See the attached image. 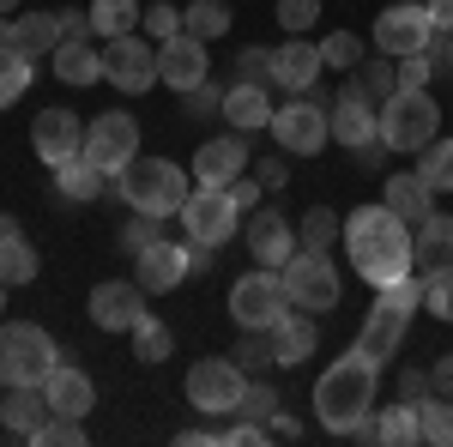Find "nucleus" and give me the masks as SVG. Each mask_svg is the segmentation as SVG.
I'll return each instance as SVG.
<instances>
[{
    "label": "nucleus",
    "mask_w": 453,
    "mask_h": 447,
    "mask_svg": "<svg viewBox=\"0 0 453 447\" xmlns=\"http://www.w3.org/2000/svg\"><path fill=\"white\" fill-rule=\"evenodd\" d=\"M326 121H333V145H345V151H363L369 139H381V104H369L350 79L339 91V104L326 109Z\"/></svg>",
    "instance_id": "obj_17"
},
{
    "label": "nucleus",
    "mask_w": 453,
    "mask_h": 447,
    "mask_svg": "<svg viewBox=\"0 0 453 447\" xmlns=\"http://www.w3.org/2000/svg\"><path fill=\"white\" fill-rule=\"evenodd\" d=\"M42 399H49L55 417H91V405H97V381L85 375V369H73V363H55L49 381H42Z\"/></svg>",
    "instance_id": "obj_23"
},
{
    "label": "nucleus",
    "mask_w": 453,
    "mask_h": 447,
    "mask_svg": "<svg viewBox=\"0 0 453 447\" xmlns=\"http://www.w3.org/2000/svg\"><path fill=\"white\" fill-rule=\"evenodd\" d=\"M387 206H393L405 224H411V230H418L423 218L435 212V188H429L418 170H399V175H387Z\"/></svg>",
    "instance_id": "obj_28"
},
{
    "label": "nucleus",
    "mask_w": 453,
    "mask_h": 447,
    "mask_svg": "<svg viewBox=\"0 0 453 447\" xmlns=\"http://www.w3.org/2000/svg\"><path fill=\"white\" fill-rule=\"evenodd\" d=\"M345 260L357 266V278L363 284H393V278H405V273H418V242H411V224L399 218V212L387 206H357L345 218Z\"/></svg>",
    "instance_id": "obj_1"
},
{
    "label": "nucleus",
    "mask_w": 453,
    "mask_h": 447,
    "mask_svg": "<svg viewBox=\"0 0 453 447\" xmlns=\"http://www.w3.org/2000/svg\"><path fill=\"white\" fill-rule=\"evenodd\" d=\"M314 19H320V0H279V25L290 36H309Z\"/></svg>",
    "instance_id": "obj_51"
},
{
    "label": "nucleus",
    "mask_w": 453,
    "mask_h": 447,
    "mask_svg": "<svg viewBox=\"0 0 453 447\" xmlns=\"http://www.w3.org/2000/svg\"><path fill=\"white\" fill-rule=\"evenodd\" d=\"M85 12H91V36H104V42H109V36H127L145 19L140 0H91Z\"/></svg>",
    "instance_id": "obj_33"
},
{
    "label": "nucleus",
    "mask_w": 453,
    "mask_h": 447,
    "mask_svg": "<svg viewBox=\"0 0 453 447\" xmlns=\"http://www.w3.org/2000/svg\"><path fill=\"white\" fill-rule=\"evenodd\" d=\"M236 25V12H230V0H194V6H181V31L200 36V42H218V36Z\"/></svg>",
    "instance_id": "obj_32"
},
{
    "label": "nucleus",
    "mask_w": 453,
    "mask_h": 447,
    "mask_svg": "<svg viewBox=\"0 0 453 447\" xmlns=\"http://www.w3.org/2000/svg\"><path fill=\"white\" fill-rule=\"evenodd\" d=\"M25 91H31V55L0 49V109H12Z\"/></svg>",
    "instance_id": "obj_41"
},
{
    "label": "nucleus",
    "mask_w": 453,
    "mask_h": 447,
    "mask_svg": "<svg viewBox=\"0 0 453 447\" xmlns=\"http://www.w3.org/2000/svg\"><path fill=\"white\" fill-rule=\"evenodd\" d=\"M115 194L127 212H151V218H181L188 194H194V175L170 164V158H134L127 170L115 175Z\"/></svg>",
    "instance_id": "obj_3"
},
{
    "label": "nucleus",
    "mask_w": 453,
    "mask_h": 447,
    "mask_svg": "<svg viewBox=\"0 0 453 447\" xmlns=\"http://www.w3.org/2000/svg\"><path fill=\"white\" fill-rule=\"evenodd\" d=\"M36 273H42V260H36V248L25 236L0 242V284H31Z\"/></svg>",
    "instance_id": "obj_38"
},
{
    "label": "nucleus",
    "mask_w": 453,
    "mask_h": 447,
    "mask_svg": "<svg viewBox=\"0 0 453 447\" xmlns=\"http://www.w3.org/2000/svg\"><path fill=\"white\" fill-rule=\"evenodd\" d=\"M418 423H423V442L453 447V399L448 393H423L418 399Z\"/></svg>",
    "instance_id": "obj_37"
},
{
    "label": "nucleus",
    "mask_w": 453,
    "mask_h": 447,
    "mask_svg": "<svg viewBox=\"0 0 453 447\" xmlns=\"http://www.w3.org/2000/svg\"><path fill=\"white\" fill-rule=\"evenodd\" d=\"M423 393H435V381H429V369H405V375H399V399H411V405H418Z\"/></svg>",
    "instance_id": "obj_55"
},
{
    "label": "nucleus",
    "mask_w": 453,
    "mask_h": 447,
    "mask_svg": "<svg viewBox=\"0 0 453 447\" xmlns=\"http://www.w3.org/2000/svg\"><path fill=\"white\" fill-rule=\"evenodd\" d=\"M170 351H175L170 327H164L157 314H140V327H134V357H140V363H164Z\"/></svg>",
    "instance_id": "obj_42"
},
{
    "label": "nucleus",
    "mask_w": 453,
    "mask_h": 447,
    "mask_svg": "<svg viewBox=\"0 0 453 447\" xmlns=\"http://www.w3.org/2000/svg\"><path fill=\"white\" fill-rule=\"evenodd\" d=\"M230 200L242 206V218H248V212H260V181H248V175H236V181H230Z\"/></svg>",
    "instance_id": "obj_56"
},
{
    "label": "nucleus",
    "mask_w": 453,
    "mask_h": 447,
    "mask_svg": "<svg viewBox=\"0 0 453 447\" xmlns=\"http://www.w3.org/2000/svg\"><path fill=\"white\" fill-rule=\"evenodd\" d=\"M145 36L151 42H170V36H181V6H170V0H157V6H145Z\"/></svg>",
    "instance_id": "obj_48"
},
{
    "label": "nucleus",
    "mask_w": 453,
    "mask_h": 447,
    "mask_svg": "<svg viewBox=\"0 0 453 447\" xmlns=\"http://www.w3.org/2000/svg\"><path fill=\"white\" fill-rule=\"evenodd\" d=\"M418 175L435 188V194H453V139L435 134L429 145H423V151H418Z\"/></svg>",
    "instance_id": "obj_36"
},
{
    "label": "nucleus",
    "mask_w": 453,
    "mask_h": 447,
    "mask_svg": "<svg viewBox=\"0 0 453 447\" xmlns=\"http://www.w3.org/2000/svg\"><path fill=\"white\" fill-rule=\"evenodd\" d=\"M429 381H435V393H448V399H453V351H448V357H435Z\"/></svg>",
    "instance_id": "obj_58"
},
{
    "label": "nucleus",
    "mask_w": 453,
    "mask_h": 447,
    "mask_svg": "<svg viewBox=\"0 0 453 447\" xmlns=\"http://www.w3.org/2000/svg\"><path fill=\"white\" fill-rule=\"evenodd\" d=\"M429 79H435L429 49H418V55H399V91H429Z\"/></svg>",
    "instance_id": "obj_52"
},
{
    "label": "nucleus",
    "mask_w": 453,
    "mask_h": 447,
    "mask_svg": "<svg viewBox=\"0 0 453 447\" xmlns=\"http://www.w3.org/2000/svg\"><path fill=\"white\" fill-rule=\"evenodd\" d=\"M6 236H19V224H12V218L0 212V242H6Z\"/></svg>",
    "instance_id": "obj_61"
},
{
    "label": "nucleus",
    "mask_w": 453,
    "mask_h": 447,
    "mask_svg": "<svg viewBox=\"0 0 453 447\" xmlns=\"http://www.w3.org/2000/svg\"><path fill=\"white\" fill-rule=\"evenodd\" d=\"M115 181V175H104L91 158H73V164H61L55 170V188H61V200H79V206H91V200H104V188Z\"/></svg>",
    "instance_id": "obj_31"
},
{
    "label": "nucleus",
    "mask_w": 453,
    "mask_h": 447,
    "mask_svg": "<svg viewBox=\"0 0 453 447\" xmlns=\"http://www.w3.org/2000/svg\"><path fill=\"white\" fill-rule=\"evenodd\" d=\"M236 85H273V49H242L236 55Z\"/></svg>",
    "instance_id": "obj_50"
},
{
    "label": "nucleus",
    "mask_w": 453,
    "mask_h": 447,
    "mask_svg": "<svg viewBox=\"0 0 453 447\" xmlns=\"http://www.w3.org/2000/svg\"><path fill=\"white\" fill-rule=\"evenodd\" d=\"M61 363V344L36 320H0V387H42Z\"/></svg>",
    "instance_id": "obj_4"
},
{
    "label": "nucleus",
    "mask_w": 453,
    "mask_h": 447,
    "mask_svg": "<svg viewBox=\"0 0 453 447\" xmlns=\"http://www.w3.org/2000/svg\"><path fill=\"white\" fill-rule=\"evenodd\" d=\"M36 447H85V417H42L36 423V435H31Z\"/></svg>",
    "instance_id": "obj_43"
},
{
    "label": "nucleus",
    "mask_w": 453,
    "mask_h": 447,
    "mask_svg": "<svg viewBox=\"0 0 453 447\" xmlns=\"http://www.w3.org/2000/svg\"><path fill=\"white\" fill-rule=\"evenodd\" d=\"M411 442H423V423H418V405L399 399V405L381 412V447H411Z\"/></svg>",
    "instance_id": "obj_39"
},
{
    "label": "nucleus",
    "mask_w": 453,
    "mask_h": 447,
    "mask_svg": "<svg viewBox=\"0 0 453 447\" xmlns=\"http://www.w3.org/2000/svg\"><path fill=\"white\" fill-rule=\"evenodd\" d=\"M242 387H248V375L236 369V357H206V363L188 369V405L200 417H236Z\"/></svg>",
    "instance_id": "obj_8"
},
{
    "label": "nucleus",
    "mask_w": 453,
    "mask_h": 447,
    "mask_svg": "<svg viewBox=\"0 0 453 447\" xmlns=\"http://www.w3.org/2000/svg\"><path fill=\"white\" fill-rule=\"evenodd\" d=\"M345 236V218L326 206H309L296 218V248H320V254H333V242Z\"/></svg>",
    "instance_id": "obj_34"
},
{
    "label": "nucleus",
    "mask_w": 453,
    "mask_h": 447,
    "mask_svg": "<svg viewBox=\"0 0 453 447\" xmlns=\"http://www.w3.org/2000/svg\"><path fill=\"white\" fill-rule=\"evenodd\" d=\"M345 79L363 91V97H369V104H387V97L399 91V61H393V55H381V61H363V67L345 73Z\"/></svg>",
    "instance_id": "obj_35"
},
{
    "label": "nucleus",
    "mask_w": 453,
    "mask_h": 447,
    "mask_svg": "<svg viewBox=\"0 0 453 447\" xmlns=\"http://www.w3.org/2000/svg\"><path fill=\"white\" fill-rule=\"evenodd\" d=\"M273 139H279V151H290V158H314V151L333 139L326 104L303 91V97H290L284 109H273Z\"/></svg>",
    "instance_id": "obj_11"
},
{
    "label": "nucleus",
    "mask_w": 453,
    "mask_h": 447,
    "mask_svg": "<svg viewBox=\"0 0 453 447\" xmlns=\"http://www.w3.org/2000/svg\"><path fill=\"white\" fill-rule=\"evenodd\" d=\"M224 121H230L236 134L273 127V97H266V85H224Z\"/></svg>",
    "instance_id": "obj_26"
},
{
    "label": "nucleus",
    "mask_w": 453,
    "mask_h": 447,
    "mask_svg": "<svg viewBox=\"0 0 453 447\" xmlns=\"http://www.w3.org/2000/svg\"><path fill=\"white\" fill-rule=\"evenodd\" d=\"M248 254H254V260H260V266H284V260H290V254H296V224H290V218H284V212H248Z\"/></svg>",
    "instance_id": "obj_21"
},
{
    "label": "nucleus",
    "mask_w": 453,
    "mask_h": 447,
    "mask_svg": "<svg viewBox=\"0 0 453 447\" xmlns=\"http://www.w3.org/2000/svg\"><path fill=\"white\" fill-rule=\"evenodd\" d=\"M31 145H36V158H42L49 170H61L73 158H85V121H79L73 109H42L31 121Z\"/></svg>",
    "instance_id": "obj_15"
},
{
    "label": "nucleus",
    "mask_w": 453,
    "mask_h": 447,
    "mask_svg": "<svg viewBox=\"0 0 453 447\" xmlns=\"http://www.w3.org/2000/svg\"><path fill=\"white\" fill-rule=\"evenodd\" d=\"M284 309H290V297H284L279 266H254V273H242L230 284V320L248 327V333H266Z\"/></svg>",
    "instance_id": "obj_7"
},
{
    "label": "nucleus",
    "mask_w": 453,
    "mask_h": 447,
    "mask_svg": "<svg viewBox=\"0 0 453 447\" xmlns=\"http://www.w3.org/2000/svg\"><path fill=\"white\" fill-rule=\"evenodd\" d=\"M266 344H273V363L290 369V363H309L314 344H320V327H314L309 309H284L273 327H266Z\"/></svg>",
    "instance_id": "obj_22"
},
{
    "label": "nucleus",
    "mask_w": 453,
    "mask_h": 447,
    "mask_svg": "<svg viewBox=\"0 0 453 447\" xmlns=\"http://www.w3.org/2000/svg\"><path fill=\"white\" fill-rule=\"evenodd\" d=\"M303 429H296V417H284V412H273L266 417V442H296Z\"/></svg>",
    "instance_id": "obj_57"
},
{
    "label": "nucleus",
    "mask_w": 453,
    "mask_h": 447,
    "mask_svg": "<svg viewBox=\"0 0 453 447\" xmlns=\"http://www.w3.org/2000/svg\"><path fill=\"white\" fill-rule=\"evenodd\" d=\"M273 412H279V387H273V381H260V375H248V387H242V405H236V417H248V423H266Z\"/></svg>",
    "instance_id": "obj_44"
},
{
    "label": "nucleus",
    "mask_w": 453,
    "mask_h": 447,
    "mask_svg": "<svg viewBox=\"0 0 453 447\" xmlns=\"http://www.w3.org/2000/svg\"><path fill=\"white\" fill-rule=\"evenodd\" d=\"M429 36H435V25H429V6L423 0H393L381 19H375V49L393 55V61L429 49Z\"/></svg>",
    "instance_id": "obj_13"
},
{
    "label": "nucleus",
    "mask_w": 453,
    "mask_h": 447,
    "mask_svg": "<svg viewBox=\"0 0 453 447\" xmlns=\"http://www.w3.org/2000/svg\"><path fill=\"white\" fill-rule=\"evenodd\" d=\"M55 25H61V42H85L91 36V12H55Z\"/></svg>",
    "instance_id": "obj_53"
},
{
    "label": "nucleus",
    "mask_w": 453,
    "mask_h": 447,
    "mask_svg": "<svg viewBox=\"0 0 453 447\" xmlns=\"http://www.w3.org/2000/svg\"><path fill=\"white\" fill-rule=\"evenodd\" d=\"M6 290H12V284H0V309H6Z\"/></svg>",
    "instance_id": "obj_63"
},
{
    "label": "nucleus",
    "mask_w": 453,
    "mask_h": 447,
    "mask_svg": "<svg viewBox=\"0 0 453 447\" xmlns=\"http://www.w3.org/2000/svg\"><path fill=\"white\" fill-rule=\"evenodd\" d=\"M6 12H19V0H0V19H6Z\"/></svg>",
    "instance_id": "obj_62"
},
{
    "label": "nucleus",
    "mask_w": 453,
    "mask_h": 447,
    "mask_svg": "<svg viewBox=\"0 0 453 447\" xmlns=\"http://www.w3.org/2000/svg\"><path fill=\"white\" fill-rule=\"evenodd\" d=\"M423 6H429V25L435 31H453V0H423Z\"/></svg>",
    "instance_id": "obj_59"
},
{
    "label": "nucleus",
    "mask_w": 453,
    "mask_h": 447,
    "mask_svg": "<svg viewBox=\"0 0 453 447\" xmlns=\"http://www.w3.org/2000/svg\"><path fill=\"white\" fill-rule=\"evenodd\" d=\"M181 115H194V121H206V115H224V85H218V79H206V85L181 91Z\"/></svg>",
    "instance_id": "obj_47"
},
{
    "label": "nucleus",
    "mask_w": 453,
    "mask_h": 447,
    "mask_svg": "<svg viewBox=\"0 0 453 447\" xmlns=\"http://www.w3.org/2000/svg\"><path fill=\"white\" fill-rule=\"evenodd\" d=\"M85 309H91V327H97V333H134L140 314H151L145 309V284L140 278H109V284H97Z\"/></svg>",
    "instance_id": "obj_14"
},
{
    "label": "nucleus",
    "mask_w": 453,
    "mask_h": 447,
    "mask_svg": "<svg viewBox=\"0 0 453 447\" xmlns=\"http://www.w3.org/2000/svg\"><path fill=\"white\" fill-rule=\"evenodd\" d=\"M411 242H418V266L423 273L453 266V212H429L418 230H411Z\"/></svg>",
    "instance_id": "obj_29"
},
{
    "label": "nucleus",
    "mask_w": 453,
    "mask_h": 447,
    "mask_svg": "<svg viewBox=\"0 0 453 447\" xmlns=\"http://www.w3.org/2000/svg\"><path fill=\"white\" fill-rule=\"evenodd\" d=\"M134 278L145 284V297H157V290H175V284H188V248H175L170 236L151 242L145 254H134Z\"/></svg>",
    "instance_id": "obj_25"
},
{
    "label": "nucleus",
    "mask_w": 453,
    "mask_h": 447,
    "mask_svg": "<svg viewBox=\"0 0 453 447\" xmlns=\"http://www.w3.org/2000/svg\"><path fill=\"white\" fill-rule=\"evenodd\" d=\"M435 134H441V104L429 91H393L381 104V139L393 158H405V151L418 158Z\"/></svg>",
    "instance_id": "obj_5"
},
{
    "label": "nucleus",
    "mask_w": 453,
    "mask_h": 447,
    "mask_svg": "<svg viewBox=\"0 0 453 447\" xmlns=\"http://www.w3.org/2000/svg\"><path fill=\"white\" fill-rule=\"evenodd\" d=\"M85 158L97 164L104 175H121L134 158H140V121L127 109H104L85 121Z\"/></svg>",
    "instance_id": "obj_9"
},
{
    "label": "nucleus",
    "mask_w": 453,
    "mask_h": 447,
    "mask_svg": "<svg viewBox=\"0 0 453 447\" xmlns=\"http://www.w3.org/2000/svg\"><path fill=\"white\" fill-rule=\"evenodd\" d=\"M230 357H236L242 375H266V369H273V344H266V333H248V327H242V344H236Z\"/></svg>",
    "instance_id": "obj_46"
},
{
    "label": "nucleus",
    "mask_w": 453,
    "mask_h": 447,
    "mask_svg": "<svg viewBox=\"0 0 453 447\" xmlns=\"http://www.w3.org/2000/svg\"><path fill=\"white\" fill-rule=\"evenodd\" d=\"M55 42H61V25H55V12H6L0 19V49H19V55H31V61H42V55H55Z\"/></svg>",
    "instance_id": "obj_24"
},
{
    "label": "nucleus",
    "mask_w": 453,
    "mask_h": 447,
    "mask_svg": "<svg viewBox=\"0 0 453 447\" xmlns=\"http://www.w3.org/2000/svg\"><path fill=\"white\" fill-rule=\"evenodd\" d=\"M157 79L170 85V91H194V85H206L211 79V42L200 36H170V42H157Z\"/></svg>",
    "instance_id": "obj_16"
},
{
    "label": "nucleus",
    "mask_w": 453,
    "mask_h": 447,
    "mask_svg": "<svg viewBox=\"0 0 453 447\" xmlns=\"http://www.w3.org/2000/svg\"><path fill=\"white\" fill-rule=\"evenodd\" d=\"M104 79L115 91H127V97H145V91L157 85V42L140 36V31L109 36L104 42Z\"/></svg>",
    "instance_id": "obj_10"
},
{
    "label": "nucleus",
    "mask_w": 453,
    "mask_h": 447,
    "mask_svg": "<svg viewBox=\"0 0 453 447\" xmlns=\"http://www.w3.org/2000/svg\"><path fill=\"white\" fill-rule=\"evenodd\" d=\"M405 333H411V314H399V309H387V303H375L350 351H357V357H363L369 369H387V363L399 357V344H405Z\"/></svg>",
    "instance_id": "obj_18"
},
{
    "label": "nucleus",
    "mask_w": 453,
    "mask_h": 447,
    "mask_svg": "<svg viewBox=\"0 0 453 447\" xmlns=\"http://www.w3.org/2000/svg\"><path fill=\"white\" fill-rule=\"evenodd\" d=\"M284 278V297H290V309H309V314H326L339 309V266H333V254H320V248H296L290 260L279 266Z\"/></svg>",
    "instance_id": "obj_6"
},
{
    "label": "nucleus",
    "mask_w": 453,
    "mask_h": 447,
    "mask_svg": "<svg viewBox=\"0 0 453 447\" xmlns=\"http://www.w3.org/2000/svg\"><path fill=\"white\" fill-rule=\"evenodd\" d=\"M236 175H248V145H242L236 127L206 139V145L194 151V181H200V188H230Z\"/></svg>",
    "instance_id": "obj_19"
},
{
    "label": "nucleus",
    "mask_w": 453,
    "mask_h": 447,
    "mask_svg": "<svg viewBox=\"0 0 453 447\" xmlns=\"http://www.w3.org/2000/svg\"><path fill=\"white\" fill-rule=\"evenodd\" d=\"M320 73H326V61H320V42H309V36H290L284 49H273V85H284L290 97L314 91Z\"/></svg>",
    "instance_id": "obj_20"
},
{
    "label": "nucleus",
    "mask_w": 453,
    "mask_h": 447,
    "mask_svg": "<svg viewBox=\"0 0 453 447\" xmlns=\"http://www.w3.org/2000/svg\"><path fill=\"white\" fill-rule=\"evenodd\" d=\"M55 79L61 85H97L104 79V49H91V36L85 42H55Z\"/></svg>",
    "instance_id": "obj_30"
},
{
    "label": "nucleus",
    "mask_w": 453,
    "mask_h": 447,
    "mask_svg": "<svg viewBox=\"0 0 453 447\" xmlns=\"http://www.w3.org/2000/svg\"><path fill=\"white\" fill-rule=\"evenodd\" d=\"M42 417H49L42 387H6V399H0V429H6L12 442H31Z\"/></svg>",
    "instance_id": "obj_27"
},
{
    "label": "nucleus",
    "mask_w": 453,
    "mask_h": 447,
    "mask_svg": "<svg viewBox=\"0 0 453 447\" xmlns=\"http://www.w3.org/2000/svg\"><path fill=\"white\" fill-rule=\"evenodd\" d=\"M423 309L453 327V266H441V273H423Z\"/></svg>",
    "instance_id": "obj_45"
},
{
    "label": "nucleus",
    "mask_w": 453,
    "mask_h": 447,
    "mask_svg": "<svg viewBox=\"0 0 453 447\" xmlns=\"http://www.w3.org/2000/svg\"><path fill=\"white\" fill-rule=\"evenodd\" d=\"M260 181H266V188H284V181H290V170H284L279 158H260Z\"/></svg>",
    "instance_id": "obj_60"
},
{
    "label": "nucleus",
    "mask_w": 453,
    "mask_h": 447,
    "mask_svg": "<svg viewBox=\"0 0 453 447\" xmlns=\"http://www.w3.org/2000/svg\"><path fill=\"white\" fill-rule=\"evenodd\" d=\"M181 224H188L194 242L224 248V242L242 230V206L230 200V188H200V181H194V194H188V206H181Z\"/></svg>",
    "instance_id": "obj_12"
},
{
    "label": "nucleus",
    "mask_w": 453,
    "mask_h": 447,
    "mask_svg": "<svg viewBox=\"0 0 453 447\" xmlns=\"http://www.w3.org/2000/svg\"><path fill=\"white\" fill-rule=\"evenodd\" d=\"M375 381H381V369H369L357 351L339 357V363H326L320 381H314V417H320V429L350 435V423H357V417L375 412Z\"/></svg>",
    "instance_id": "obj_2"
},
{
    "label": "nucleus",
    "mask_w": 453,
    "mask_h": 447,
    "mask_svg": "<svg viewBox=\"0 0 453 447\" xmlns=\"http://www.w3.org/2000/svg\"><path fill=\"white\" fill-rule=\"evenodd\" d=\"M151 242H164V218H151V212H134V224L121 230V248H127V254H145Z\"/></svg>",
    "instance_id": "obj_49"
},
{
    "label": "nucleus",
    "mask_w": 453,
    "mask_h": 447,
    "mask_svg": "<svg viewBox=\"0 0 453 447\" xmlns=\"http://www.w3.org/2000/svg\"><path fill=\"white\" fill-rule=\"evenodd\" d=\"M320 61H326L333 73H357L363 61H369V55H363V36L357 31H326L320 36Z\"/></svg>",
    "instance_id": "obj_40"
},
{
    "label": "nucleus",
    "mask_w": 453,
    "mask_h": 447,
    "mask_svg": "<svg viewBox=\"0 0 453 447\" xmlns=\"http://www.w3.org/2000/svg\"><path fill=\"white\" fill-rule=\"evenodd\" d=\"M429 61H435V73H441V79H453V31H435V36H429Z\"/></svg>",
    "instance_id": "obj_54"
}]
</instances>
